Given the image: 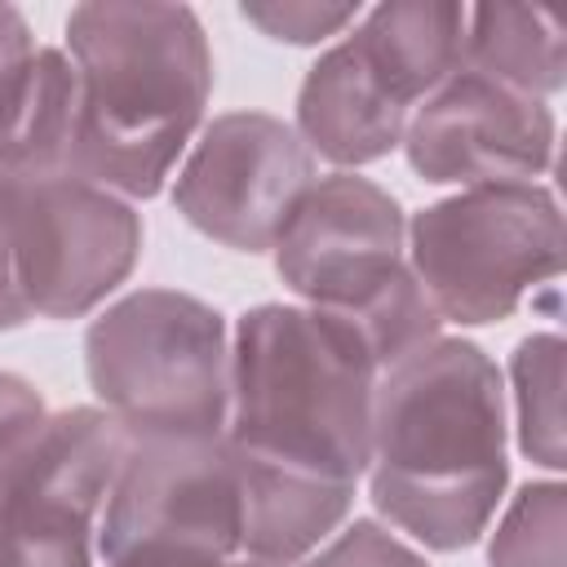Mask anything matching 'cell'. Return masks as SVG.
<instances>
[{"label": "cell", "mask_w": 567, "mask_h": 567, "mask_svg": "<svg viewBox=\"0 0 567 567\" xmlns=\"http://www.w3.org/2000/svg\"><path fill=\"white\" fill-rule=\"evenodd\" d=\"M297 567H430V563L416 545H408L399 532L381 527L377 518H354Z\"/></svg>", "instance_id": "ffe728a7"}, {"label": "cell", "mask_w": 567, "mask_h": 567, "mask_svg": "<svg viewBox=\"0 0 567 567\" xmlns=\"http://www.w3.org/2000/svg\"><path fill=\"white\" fill-rule=\"evenodd\" d=\"M80 120L71 173L155 199L204 128L213 49L190 4L89 0L66 13Z\"/></svg>", "instance_id": "7a4b0ae2"}, {"label": "cell", "mask_w": 567, "mask_h": 567, "mask_svg": "<svg viewBox=\"0 0 567 567\" xmlns=\"http://www.w3.org/2000/svg\"><path fill=\"white\" fill-rule=\"evenodd\" d=\"M359 4H315V0H248L239 4V18L252 22L266 40L279 44H323L332 35H346L359 22Z\"/></svg>", "instance_id": "d6986e66"}, {"label": "cell", "mask_w": 567, "mask_h": 567, "mask_svg": "<svg viewBox=\"0 0 567 567\" xmlns=\"http://www.w3.org/2000/svg\"><path fill=\"white\" fill-rule=\"evenodd\" d=\"M35 49L40 44H35L22 9L0 4V111L9 106V97H13V89H18L22 71H27V62L35 58Z\"/></svg>", "instance_id": "603a6c76"}, {"label": "cell", "mask_w": 567, "mask_h": 567, "mask_svg": "<svg viewBox=\"0 0 567 567\" xmlns=\"http://www.w3.org/2000/svg\"><path fill=\"white\" fill-rule=\"evenodd\" d=\"M235 470H239V554L252 563L297 567L332 532L350 523L359 487L244 456H235Z\"/></svg>", "instance_id": "4fadbf2b"}, {"label": "cell", "mask_w": 567, "mask_h": 567, "mask_svg": "<svg viewBox=\"0 0 567 567\" xmlns=\"http://www.w3.org/2000/svg\"><path fill=\"white\" fill-rule=\"evenodd\" d=\"M111 567H266V563H252V558L235 554V558H124V563H111Z\"/></svg>", "instance_id": "cb8c5ba5"}, {"label": "cell", "mask_w": 567, "mask_h": 567, "mask_svg": "<svg viewBox=\"0 0 567 567\" xmlns=\"http://www.w3.org/2000/svg\"><path fill=\"white\" fill-rule=\"evenodd\" d=\"M465 66L549 102L567 80V27L540 4H465Z\"/></svg>", "instance_id": "2e32d148"}, {"label": "cell", "mask_w": 567, "mask_h": 567, "mask_svg": "<svg viewBox=\"0 0 567 567\" xmlns=\"http://www.w3.org/2000/svg\"><path fill=\"white\" fill-rule=\"evenodd\" d=\"M315 182L319 159L288 120L226 111L186 146L173 204L204 239L235 252H270Z\"/></svg>", "instance_id": "52a82bcc"}, {"label": "cell", "mask_w": 567, "mask_h": 567, "mask_svg": "<svg viewBox=\"0 0 567 567\" xmlns=\"http://www.w3.org/2000/svg\"><path fill=\"white\" fill-rule=\"evenodd\" d=\"M487 523V567H563L567 487L558 478L523 483Z\"/></svg>", "instance_id": "ac0fdd59"}, {"label": "cell", "mask_w": 567, "mask_h": 567, "mask_svg": "<svg viewBox=\"0 0 567 567\" xmlns=\"http://www.w3.org/2000/svg\"><path fill=\"white\" fill-rule=\"evenodd\" d=\"M509 394H514V430L518 452L549 474L567 465L563 443V337L532 332L509 354Z\"/></svg>", "instance_id": "e0dca14e"}, {"label": "cell", "mask_w": 567, "mask_h": 567, "mask_svg": "<svg viewBox=\"0 0 567 567\" xmlns=\"http://www.w3.org/2000/svg\"><path fill=\"white\" fill-rule=\"evenodd\" d=\"M509 416L496 359L465 337H434L377 377L368 496L434 554L483 540L509 487Z\"/></svg>", "instance_id": "6da1fadb"}, {"label": "cell", "mask_w": 567, "mask_h": 567, "mask_svg": "<svg viewBox=\"0 0 567 567\" xmlns=\"http://www.w3.org/2000/svg\"><path fill=\"white\" fill-rule=\"evenodd\" d=\"M408 266L443 323H501L563 270L558 199L545 182L443 195L408 217Z\"/></svg>", "instance_id": "5b68a950"}, {"label": "cell", "mask_w": 567, "mask_h": 567, "mask_svg": "<svg viewBox=\"0 0 567 567\" xmlns=\"http://www.w3.org/2000/svg\"><path fill=\"white\" fill-rule=\"evenodd\" d=\"M18 186L22 177L0 164V332L31 323V310L18 288Z\"/></svg>", "instance_id": "7402d4cb"}, {"label": "cell", "mask_w": 567, "mask_h": 567, "mask_svg": "<svg viewBox=\"0 0 567 567\" xmlns=\"http://www.w3.org/2000/svg\"><path fill=\"white\" fill-rule=\"evenodd\" d=\"M84 372L128 439L226 434L230 328L190 292L137 288L106 301L84 332Z\"/></svg>", "instance_id": "277c9868"}, {"label": "cell", "mask_w": 567, "mask_h": 567, "mask_svg": "<svg viewBox=\"0 0 567 567\" xmlns=\"http://www.w3.org/2000/svg\"><path fill=\"white\" fill-rule=\"evenodd\" d=\"M346 40L416 111V102L465 66V4L390 0L363 9Z\"/></svg>", "instance_id": "5bb4252c"}, {"label": "cell", "mask_w": 567, "mask_h": 567, "mask_svg": "<svg viewBox=\"0 0 567 567\" xmlns=\"http://www.w3.org/2000/svg\"><path fill=\"white\" fill-rule=\"evenodd\" d=\"M377 368L319 310L261 301L230 328L226 443L244 461L363 483Z\"/></svg>", "instance_id": "3957f363"}, {"label": "cell", "mask_w": 567, "mask_h": 567, "mask_svg": "<svg viewBox=\"0 0 567 567\" xmlns=\"http://www.w3.org/2000/svg\"><path fill=\"white\" fill-rule=\"evenodd\" d=\"M124 443L128 434L97 403L53 412L0 496V567H93Z\"/></svg>", "instance_id": "9c48e42d"}, {"label": "cell", "mask_w": 567, "mask_h": 567, "mask_svg": "<svg viewBox=\"0 0 567 567\" xmlns=\"http://www.w3.org/2000/svg\"><path fill=\"white\" fill-rule=\"evenodd\" d=\"M408 115L412 106L341 35L310 62L297 89L292 128L315 159L332 164V173H359L363 164L399 151Z\"/></svg>", "instance_id": "7c38bea8"}, {"label": "cell", "mask_w": 567, "mask_h": 567, "mask_svg": "<svg viewBox=\"0 0 567 567\" xmlns=\"http://www.w3.org/2000/svg\"><path fill=\"white\" fill-rule=\"evenodd\" d=\"M49 416L53 412L44 408L40 390L27 377L0 372V496L18 478V470L31 456V447L40 443Z\"/></svg>", "instance_id": "44dd1931"}, {"label": "cell", "mask_w": 567, "mask_h": 567, "mask_svg": "<svg viewBox=\"0 0 567 567\" xmlns=\"http://www.w3.org/2000/svg\"><path fill=\"white\" fill-rule=\"evenodd\" d=\"M275 270L297 306L354 310L408 275V217L399 199L359 173H323L279 230Z\"/></svg>", "instance_id": "30bf717a"}, {"label": "cell", "mask_w": 567, "mask_h": 567, "mask_svg": "<svg viewBox=\"0 0 567 567\" xmlns=\"http://www.w3.org/2000/svg\"><path fill=\"white\" fill-rule=\"evenodd\" d=\"M133 199L75 173L22 177L18 186V288L31 319L97 315L142 257Z\"/></svg>", "instance_id": "ba28073f"}, {"label": "cell", "mask_w": 567, "mask_h": 567, "mask_svg": "<svg viewBox=\"0 0 567 567\" xmlns=\"http://www.w3.org/2000/svg\"><path fill=\"white\" fill-rule=\"evenodd\" d=\"M554 111L470 66L443 80L403 128L408 168L430 186H527L554 168Z\"/></svg>", "instance_id": "8fae6325"}, {"label": "cell", "mask_w": 567, "mask_h": 567, "mask_svg": "<svg viewBox=\"0 0 567 567\" xmlns=\"http://www.w3.org/2000/svg\"><path fill=\"white\" fill-rule=\"evenodd\" d=\"M239 470L226 434L128 439L115 465L97 558H235Z\"/></svg>", "instance_id": "8992f818"}, {"label": "cell", "mask_w": 567, "mask_h": 567, "mask_svg": "<svg viewBox=\"0 0 567 567\" xmlns=\"http://www.w3.org/2000/svg\"><path fill=\"white\" fill-rule=\"evenodd\" d=\"M80 89L66 49L40 44L9 106L0 111V164L18 177L71 173Z\"/></svg>", "instance_id": "9a60e30c"}]
</instances>
